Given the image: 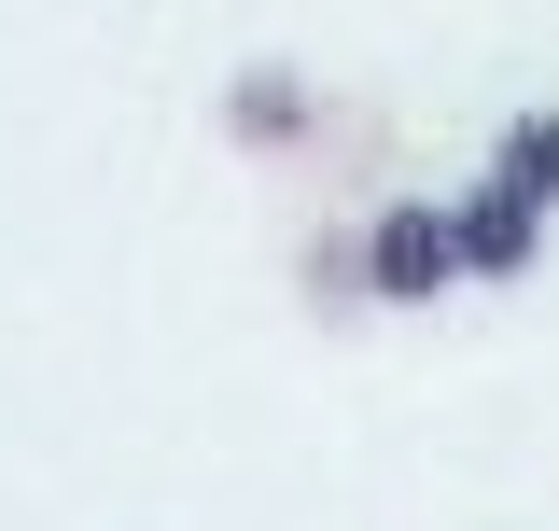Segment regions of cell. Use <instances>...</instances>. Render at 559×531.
I'll return each instance as SVG.
<instances>
[{"label": "cell", "instance_id": "6da1fadb", "mask_svg": "<svg viewBox=\"0 0 559 531\" xmlns=\"http://www.w3.org/2000/svg\"><path fill=\"white\" fill-rule=\"evenodd\" d=\"M433 224H448V280H532V252H546V210L503 197V182L433 197Z\"/></svg>", "mask_w": 559, "mask_h": 531}, {"label": "cell", "instance_id": "7a4b0ae2", "mask_svg": "<svg viewBox=\"0 0 559 531\" xmlns=\"http://www.w3.org/2000/svg\"><path fill=\"white\" fill-rule=\"evenodd\" d=\"M349 266H364V294H378V308H433V294H448V224H433V197L378 210V224L349 238Z\"/></svg>", "mask_w": 559, "mask_h": 531}, {"label": "cell", "instance_id": "3957f363", "mask_svg": "<svg viewBox=\"0 0 559 531\" xmlns=\"http://www.w3.org/2000/svg\"><path fill=\"white\" fill-rule=\"evenodd\" d=\"M224 127L252 140V154H280V140H308V84H294V70H238V98H224Z\"/></svg>", "mask_w": 559, "mask_h": 531}, {"label": "cell", "instance_id": "277c9868", "mask_svg": "<svg viewBox=\"0 0 559 531\" xmlns=\"http://www.w3.org/2000/svg\"><path fill=\"white\" fill-rule=\"evenodd\" d=\"M489 182L532 197V210H559V113H518V127L489 140Z\"/></svg>", "mask_w": 559, "mask_h": 531}]
</instances>
